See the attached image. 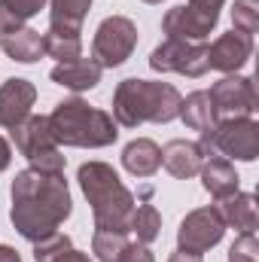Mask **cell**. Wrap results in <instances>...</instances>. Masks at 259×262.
<instances>
[{
	"instance_id": "1",
	"label": "cell",
	"mask_w": 259,
	"mask_h": 262,
	"mask_svg": "<svg viewBox=\"0 0 259 262\" xmlns=\"http://www.w3.org/2000/svg\"><path fill=\"white\" fill-rule=\"evenodd\" d=\"M12 226L28 241H43L58 232L73 210V201L67 192L64 174H40L34 168L18 171L12 180Z\"/></svg>"
},
{
	"instance_id": "2",
	"label": "cell",
	"mask_w": 259,
	"mask_h": 262,
	"mask_svg": "<svg viewBox=\"0 0 259 262\" xmlns=\"http://www.w3.org/2000/svg\"><path fill=\"white\" fill-rule=\"evenodd\" d=\"M76 180L92 204L95 232H128L134 195L122 186L119 174L107 162H85L76 171Z\"/></svg>"
},
{
	"instance_id": "3",
	"label": "cell",
	"mask_w": 259,
	"mask_h": 262,
	"mask_svg": "<svg viewBox=\"0 0 259 262\" xmlns=\"http://www.w3.org/2000/svg\"><path fill=\"white\" fill-rule=\"evenodd\" d=\"M180 92L171 82L122 79L113 92V119L122 128H137L143 122H171L180 113Z\"/></svg>"
},
{
	"instance_id": "4",
	"label": "cell",
	"mask_w": 259,
	"mask_h": 262,
	"mask_svg": "<svg viewBox=\"0 0 259 262\" xmlns=\"http://www.w3.org/2000/svg\"><path fill=\"white\" fill-rule=\"evenodd\" d=\"M46 119H49V131H52L55 143H61V146L101 149V146L116 143V137H119L116 122H113V116L107 110L89 107L79 98L61 101Z\"/></svg>"
},
{
	"instance_id": "5",
	"label": "cell",
	"mask_w": 259,
	"mask_h": 262,
	"mask_svg": "<svg viewBox=\"0 0 259 262\" xmlns=\"http://www.w3.org/2000/svg\"><path fill=\"white\" fill-rule=\"evenodd\" d=\"M198 146L204 149V156H229L238 162H253L259 156V125L250 116H229L220 119L217 128L207 137L198 140Z\"/></svg>"
},
{
	"instance_id": "6",
	"label": "cell",
	"mask_w": 259,
	"mask_h": 262,
	"mask_svg": "<svg viewBox=\"0 0 259 262\" xmlns=\"http://www.w3.org/2000/svg\"><path fill=\"white\" fill-rule=\"evenodd\" d=\"M137 46V28L125 15H110L98 25L92 40V58L101 67H119L131 58Z\"/></svg>"
},
{
	"instance_id": "7",
	"label": "cell",
	"mask_w": 259,
	"mask_h": 262,
	"mask_svg": "<svg viewBox=\"0 0 259 262\" xmlns=\"http://www.w3.org/2000/svg\"><path fill=\"white\" fill-rule=\"evenodd\" d=\"M149 67L159 73H183V76H204L207 67V46L204 43H183V40H165L153 49Z\"/></svg>"
},
{
	"instance_id": "8",
	"label": "cell",
	"mask_w": 259,
	"mask_h": 262,
	"mask_svg": "<svg viewBox=\"0 0 259 262\" xmlns=\"http://www.w3.org/2000/svg\"><path fill=\"white\" fill-rule=\"evenodd\" d=\"M223 232H226V223H223L220 210L217 207H198L180 223L177 247L192 250V253H207L210 247H217L223 241Z\"/></svg>"
},
{
	"instance_id": "9",
	"label": "cell",
	"mask_w": 259,
	"mask_h": 262,
	"mask_svg": "<svg viewBox=\"0 0 259 262\" xmlns=\"http://www.w3.org/2000/svg\"><path fill=\"white\" fill-rule=\"evenodd\" d=\"M210 98L217 104V113L220 116H253L256 113V85L250 76H223L213 89H210Z\"/></svg>"
},
{
	"instance_id": "10",
	"label": "cell",
	"mask_w": 259,
	"mask_h": 262,
	"mask_svg": "<svg viewBox=\"0 0 259 262\" xmlns=\"http://www.w3.org/2000/svg\"><path fill=\"white\" fill-rule=\"evenodd\" d=\"M250 55H253V37L232 28L229 34H220L213 46H207V67L220 73H235L250 61Z\"/></svg>"
},
{
	"instance_id": "11",
	"label": "cell",
	"mask_w": 259,
	"mask_h": 262,
	"mask_svg": "<svg viewBox=\"0 0 259 262\" xmlns=\"http://www.w3.org/2000/svg\"><path fill=\"white\" fill-rule=\"evenodd\" d=\"M213 28H217V18H207L201 12H195L186 3L168 9L165 18H162V31L168 34V40H183V43H204Z\"/></svg>"
},
{
	"instance_id": "12",
	"label": "cell",
	"mask_w": 259,
	"mask_h": 262,
	"mask_svg": "<svg viewBox=\"0 0 259 262\" xmlns=\"http://www.w3.org/2000/svg\"><path fill=\"white\" fill-rule=\"evenodd\" d=\"M37 101V89L28 79H6L0 85V128H15L31 116V107Z\"/></svg>"
},
{
	"instance_id": "13",
	"label": "cell",
	"mask_w": 259,
	"mask_h": 262,
	"mask_svg": "<svg viewBox=\"0 0 259 262\" xmlns=\"http://www.w3.org/2000/svg\"><path fill=\"white\" fill-rule=\"evenodd\" d=\"M204 149L195 143V140H171L165 149H162V165L171 177L177 180H189L201 171L204 165Z\"/></svg>"
},
{
	"instance_id": "14",
	"label": "cell",
	"mask_w": 259,
	"mask_h": 262,
	"mask_svg": "<svg viewBox=\"0 0 259 262\" xmlns=\"http://www.w3.org/2000/svg\"><path fill=\"white\" fill-rule=\"evenodd\" d=\"M12 140H15V149L25 159H34L40 152L58 149V143H55V137L49 131V119L46 116H28L21 125L12 128Z\"/></svg>"
},
{
	"instance_id": "15",
	"label": "cell",
	"mask_w": 259,
	"mask_h": 262,
	"mask_svg": "<svg viewBox=\"0 0 259 262\" xmlns=\"http://www.w3.org/2000/svg\"><path fill=\"white\" fill-rule=\"evenodd\" d=\"M101 73H104V67L95 58H76V61H67V64H55L49 79L55 85L70 89V92H89L101 82Z\"/></svg>"
},
{
	"instance_id": "16",
	"label": "cell",
	"mask_w": 259,
	"mask_h": 262,
	"mask_svg": "<svg viewBox=\"0 0 259 262\" xmlns=\"http://www.w3.org/2000/svg\"><path fill=\"white\" fill-rule=\"evenodd\" d=\"M177 116L183 119V125L189 131H198V137H207L220 122V113H217V104H213L210 92H192L186 101H180Z\"/></svg>"
},
{
	"instance_id": "17",
	"label": "cell",
	"mask_w": 259,
	"mask_h": 262,
	"mask_svg": "<svg viewBox=\"0 0 259 262\" xmlns=\"http://www.w3.org/2000/svg\"><path fill=\"white\" fill-rule=\"evenodd\" d=\"M201 186L217 198H229L238 192V174H235V165L223 156H207L204 165H201Z\"/></svg>"
},
{
	"instance_id": "18",
	"label": "cell",
	"mask_w": 259,
	"mask_h": 262,
	"mask_svg": "<svg viewBox=\"0 0 259 262\" xmlns=\"http://www.w3.org/2000/svg\"><path fill=\"white\" fill-rule=\"evenodd\" d=\"M217 210H220L223 223L232 226V229H238L241 235L256 232V198L250 195V192H235V195H229V198H220Z\"/></svg>"
},
{
	"instance_id": "19",
	"label": "cell",
	"mask_w": 259,
	"mask_h": 262,
	"mask_svg": "<svg viewBox=\"0 0 259 262\" xmlns=\"http://www.w3.org/2000/svg\"><path fill=\"white\" fill-rule=\"evenodd\" d=\"M0 46H3V52H6L12 61H18V64H34V61H40V55H43V34L34 31V28H15V31H9V34H0Z\"/></svg>"
},
{
	"instance_id": "20",
	"label": "cell",
	"mask_w": 259,
	"mask_h": 262,
	"mask_svg": "<svg viewBox=\"0 0 259 262\" xmlns=\"http://www.w3.org/2000/svg\"><path fill=\"white\" fill-rule=\"evenodd\" d=\"M122 165L134 177H153L162 168V149L149 137H137L122 149Z\"/></svg>"
},
{
	"instance_id": "21",
	"label": "cell",
	"mask_w": 259,
	"mask_h": 262,
	"mask_svg": "<svg viewBox=\"0 0 259 262\" xmlns=\"http://www.w3.org/2000/svg\"><path fill=\"white\" fill-rule=\"evenodd\" d=\"M43 55L55 58L58 64L76 61V58H82V37H79V34H73V31L49 28V31L43 34Z\"/></svg>"
},
{
	"instance_id": "22",
	"label": "cell",
	"mask_w": 259,
	"mask_h": 262,
	"mask_svg": "<svg viewBox=\"0 0 259 262\" xmlns=\"http://www.w3.org/2000/svg\"><path fill=\"white\" fill-rule=\"evenodd\" d=\"M89 6H92V0H52L49 28L82 34V21L89 15Z\"/></svg>"
},
{
	"instance_id": "23",
	"label": "cell",
	"mask_w": 259,
	"mask_h": 262,
	"mask_svg": "<svg viewBox=\"0 0 259 262\" xmlns=\"http://www.w3.org/2000/svg\"><path fill=\"white\" fill-rule=\"evenodd\" d=\"M43 3L46 0H0V34L25 28V21L43 9Z\"/></svg>"
},
{
	"instance_id": "24",
	"label": "cell",
	"mask_w": 259,
	"mask_h": 262,
	"mask_svg": "<svg viewBox=\"0 0 259 262\" xmlns=\"http://www.w3.org/2000/svg\"><path fill=\"white\" fill-rule=\"evenodd\" d=\"M128 232L140 241V244H153L162 232V216L153 204H140L131 210V220H128Z\"/></svg>"
},
{
	"instance_id": "25",
	"label": "cell",
	"mask_w": 259,
	"mask_h": 262,
	"mask_svg": "<svg viewBox=\"0 0 259 262\" xmlns=\"http://www.w3.org/2000/svg\"><path fill=\"white\" fill-rule=\"evenodd\" d=\"M128 247V232H95L92 250L101 262H116Z\"/></svg>"
},
{
	"instance_id": "26",
	"label": "cell",
	"mask_w": 259,
	"mask_h": 262,
	"mask_svg": "<svg viewBox=\"0 0 259 262\" xmlns=\"http://www.w3.org/2000/svg\"><path fill=\"white\" fill-rule=\"evenodd\" d=\"M232 25H235V31L253 37L259 31V0H235Z\"/></svg>"
},
{
	"instance_id": "27",
	"label": "cell",
	"mask_w": 259,
	"mask_h": 262,
	"mask_svg": "<svg viewBox=\"0 0 259 262\" xmlns=\"http://www.w3.org/2000/svg\"><path fill=\"white\" fill-rule=\"evenodd\" d=\"M67 250H73V241L67 238V235H49V238H43V241H37L34 244V259L37 262H55L61 259Z\"/></svg>"
},
{
	"instance_id": "28",
	"label": "cell",
	"mask_w": 259,
	"mask_h": 262,
	"mask_svg": "<svg viewBox=\"0 0 259 262\" xmlns=\"http://www.w3.org/2000/svg\"><path fill=\"white\" fill-rule=\"evenodd\" d=\"M229 262H259V244L256 235H241L232 247H229Z\"/></svg>"
},
{
	"instance_id": "29",
	"label": "cell",
	"mask_w": 259,
	"mask_h": 262,
	"mask_svg": "<svg viewBox=\"0 0 259 262\" xmlns=\"http://www.w3.org/2000/svg\"><path fill=\"white\" fill-rule=\"evenodd\" d=\"M28 162H31V168L40 171V174H64V156H61L58 149L40 152V156H34V159H28Z\"/></svg>"
},
{
	"instance_id": "30",
	"label": "cell",
	"mask_w": 259,
	"mask_h": 262,
	"mask_svg": "<svg viewBox=\"0 0 259 262\" xmlns=\"http://www.w3.org/2000/svg\"><path fill=\"white\" fill-rule=\"evenodd\" d=\"M116 262H156V259H153V253H149L146 244H140V241H128V247L122 250V256H119Z\"/></svg>"
},
{
	"instance_id": "31",
	"label": "cell",
	"mask_w": 259,
	"mask_h": 262,
	"mask_svg": "<svg viewBox=\"0 0 259 262\" xmlns=\"http://www.w3.org/2000/svg\"><path fill=\"white\" fill-rule=\"evenodd\" d=\"M223 3H226V0H189L186 6H192L195 12H201V15H207V18H220Z\"/></svg>"
},
{
	"instance_id": "32",
	"label": "cell",
	"mask_w": 259,
	"mask_h": 262,
	"mask_svg": "<svg viewBox=\"0 0 259 262\" xmlns=\"http://www.w3.org/2000/svg\"><path fill=\"white\" fill-rule=\"evenodd\" d=\"M168 262H201V253H192V250H180V247H177V250L171 253V259H168Z\"/></svg>"
},
{
	"instance_id": "33",
	"label": "cell",
	"mask_w": 259,
	"mask_h": 262,
	"mask_svg": "<svg viewBox=\"0 0 259 262\" xmlns=\"http://www.w3.org/2000/svg\"><path fill=\"white\" fill-rule=\"evenodd\" d=\"M9 162H12V149H9V143L0 137V171H6V168H9Z\"/></svg>"
},
{
	"instance_id": "34",
	"label": "cell",
	"mask_w": 259,
	"mask_h": 262,
	"mask_svg": "<svg viewBox=\"0 0 259 262\" xmlns=\"http://www.w3.org/2000/svg\"><path fill=\"white\" fill-rule=\"evenodd\" d=\"M55 262H92V259H89L85 253H79V250H67L64 256H61V259H55Z\"/></svg>"
},
{
	"instance_id": "35",
	"label": "cell",
	"mask_w": 259,
	"mask_h": 262,
	"mask_svg": "<svg viewBox=\"0 0 259 262\" xmlns=\"http://www.w3.org/2000/svg\"><path fill=\"white\" fill-rule=\"evenodd\" d=\"M0 262H21V256H18L12 247H3V244H0Z\"/></svg>"
},
{
	"instance_id": "36",
	"label": "cell",
	"mask_w": 259,
	"mask_h": 262,
	"mask_svg": "<svg viewBox=\"0 0 259 262\" xmlns=\"http://www.w3.org/2000/svg\"><path fill=\"white\" fill-rule=\"evenodd\" d=\"M143 3H162V0H143Z\"/></svg>"
}]
</instances>
